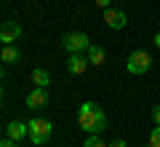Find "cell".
I'll use <instances>...</instances> for the list:
<instances>
[{"label": "cell", "mask_w": 160, "mask_h": 147, "mask_svg": "<svg viewBox=\"0 0 160 147\" xmlns=\"http://www.w3.org/2000/svg\"><path fill=\"white\" fill-rule=\"evenodd\" d=\"M6 136L13 142L24 139V136H29V123H22V120H13V123L6 126Z\"/></svg>", "instance_id": "cell-9"}, {"label": "cell", "mask_w": 160, "mask_h": 147, "mask_svg": "<svg viewBox=\"0 0 160 147\" xmlns=\"http://www.w3.org/2000/svg\"><path fill=\"white\" fill-rule=\"evenodd\" d=\"M109 147H128V144H126V139H118V142H112Z\"/></svg>", "instance_id": "cell-18"}, {"label": "cell", "mask_w": 160, "mask_h": 147, "mask_svg": "<svg viewBox=\"0 0 160 147\" xmlns=\"http://www.w3.org/2000/svg\"><path fill=\"white\" fill-rule=\"evenodd\" d=\"M149 147H160V126H155L152 131H149V139H147Z\"/></svg>", "instance_id": "cell-14"}, {"label": "cell", "mask_w": 160, "mask_h": 147, "mask_svg": "<svg viewBox=\"0 0 160 147\" xmlns=\"http://www.w3.org/2000/svg\"><path fill=\"white\" fill-rule=\"evenodd\" d=\"M155 45H158V48H160V32L155 35Z\"/></svg>", "instance_id": "cell-19"}, {"label": "cell", "mask_w": 160, "mask_h": 147, "mask_svg": "<svg viewBox=\"0 0 160 147\" xmlns=\"http://www.w3.org/2000/svg\"><path fill=\"white\" fill-rule=\"evenodd\" d=\"M53 134V123L46 118H32L29 120V142H32L35 147L38 144H46L48 139H51Z\"/></svg>", "instance_id": "cell-2"}, {"label": "cell", "mask_w": 160, "mask_h": 147, "mask_svg": "<svg viewBox=\"0 0 160 147\" xmlns=\"http://www.w3.org/2000/svg\"><path fill=\"white\" fill-rule=\"evenodd\" d=\"M19 38H22V24L19 22H3V27H0V40L6 45H13Z\"/></svg>", "instance_id": "cell-6"}, {"label": "cell", "mask_w": 160, "mask_h": 147, "mask_svg": "<svg viewBox=\"0 0 160 147\" xmlns=\"http://www.w3.org/2000/svg\"><path fill=\"white\" fill-rule=\"evenodd\" d=\"M93 3H96V8H102V11L109 8V0H93Z\"/></svg>", "instance_id": "cell-16"}, {"label": "cell", "mask_w": 160, "mask_h": 147, "mask_svg": "<svg viewBox=\"0 0 160 147\" xmlns=\"http://www.w3.org/2000/svg\"><path fill=\"white\" fill-rule=\"evenodd\" d=\"M78 123L88 134H102L107 129V115L102 113V107L96 102H83L78 110Z\"/></svg>", "instance_id": "cell-1"}, {"label": "cell", "mask_w": 160, "mask_h": 147, "mask_svg": "<svg viewBox=\"0 0 160 147\" xmlns=\"http://www.w3.org/2000/svg\"><path fill=\"white\" fill-rule=\"evenodd\" d=\"M0 147H16V142H13V139H8V136H6V139L0 142Z\"/></svg>", "instance_id": "cell-17"}, {"label": "cell", "mask_w": 160, "mask_h": 147, "mask_svg": "<svg viewBox=\"0 0 160 147\" xmlns=\"http://www.w3.org/2000/svg\"><path fill=\"white\" fill-rule=\"evenodd\" d=\"M19 59H22V51L16 45H3V62L6 64H16Z\"/></svg>", "instance_id": "cell-11"}, {"label": "cell", "mask_w": 160, "mask_h": 147, "mask_svg": "<svg viewBox=\"0 0 160 147\" xmlns=\"http://www.w3.org/2000/svg\"><path fill=\"white\" fill-rule=\"evenodd\" d=\"M46 104H48V91L43 88V86H35L27 94V107L29 110H40V107H46Z\"/></svg>", "instance_id": "cell-7"}, {"label": "cell", "mask_w": 160, "mask_h": 147, "mask_svg": "<svg viewBox=\"0 0 160 147\" xmlns=\"http://www.w3.org/2000/svg\"><path fill=\"white\" fill-rule=\"evenodd\" d=\"M62 45H64V51H69V54H83V51L91 48V40H88L86 32H69V35H64Z\"/></svg>", "instance_id": "cell-4"}, {"label": "cell", "mask_w": 160, "mask_h": 147, "mask_svg": "<svg viewBox=\"0 0 160 147\" xmlns=\"http://www.w3.org/2000/svg\"><path fill=\"white\" fill-rule=\"evenodd\" d=\"M32 83L35 86H43V88H46L48 83H51V72H48V70H32Z\"/></svg>", "instance_id": "cell-12"}, {"label": "cell", "mask_w": 160, "mask_h": 147, "mask_svg": "<svg viewBox=\"0 0 160 147\" xmlns=\"http://www.w3.org/2000/svg\"><path fill=\"white\" fill-rule=\"evenodd\" d=\"M83 147H109V144H104V142H102V136H99V134H91V136H88L86 142H83Z\"/></svg>", "instance_id": "cell-13"}, {"label": "cell", "mask_w": 160, "mask_h": 147, "mask_svg": "<svg viewBox=\"0 0 160 147\" xmlns=\"http://www.w3.org/2000/svg\"><path fill=\"white\" fill-rule=\"evenodd\" d=\"M152 118H155V126H160V104L152 107Z\"/></svg>", "instance_id": "cell-15"}, {"label": "cell", "mask_w": 160, "mask_h": 147, "mask_svg": "<svg viewBox=\"0 0 160 147\" xmlns=\"http://www.w3.org/2000/svg\"><path fill=\"white\" fill-rule=\"evenodd\" d=\"M86 56H88V62H91L93 67H102V64H104V59H107V54H104V48H102V45H91V48L86 51Z\"/></svg>", "instance_id": "cell-10"}, {"label": "cell", "mask_w": 160, "mask_h": 147, "mask_svg": "<svg viewBox=\"0 0 160 147\" xmlns=\"http://www.w3.org/2000/svg\"><path fill=\"white\" fill-rule=\"evenodd\" d=\"M147 147H149V144H147Z\"/></svg>", "instance_id": "cell-20"}, {"label": "cell", "mask_w": 160, "mask_h": 147, "mask_svg": "<svg viewBox=\"0 0 160 147\" xmlns=\"http://www.w3.org/2000/svg\"><path fill=\"white\" fill-rule=\"evenodd\" d=\"M126 67H128V72H131V75H144L149 67H152V56H149L144 48H139V51H133L131 56H128Z\"/></svg>", "instance_id": "cell-3"}, {"label": "cell", "mask_w": 160, "mask_h": 147, "mask_svg": "<svg viewBox=\"0 0 160 147\" xmlns=\"http://www.w3.org/2000/svg\"><path fill=\"white\" fill-rule=\"evenodd\" d=\"M88 56H83V54H69V59H67V72L69 75H83L88 70Z\"/></svg>", "instance_id": "cell-8"}, {"label": "cell", "mask_w": 160, "mask_h": 147, "mask_svg": "<svg viewBox=\"0 0 160 147\" xmlns=\"http://www.w3.org/2000/svg\"><path fill=\"white\" fill-rule=\"evenodd\" d=\"M104 22H107L109 29H123L128 24V16L120 8H104Z\"/></svg>", "instance_id": "cell-5"}]
</instances>
